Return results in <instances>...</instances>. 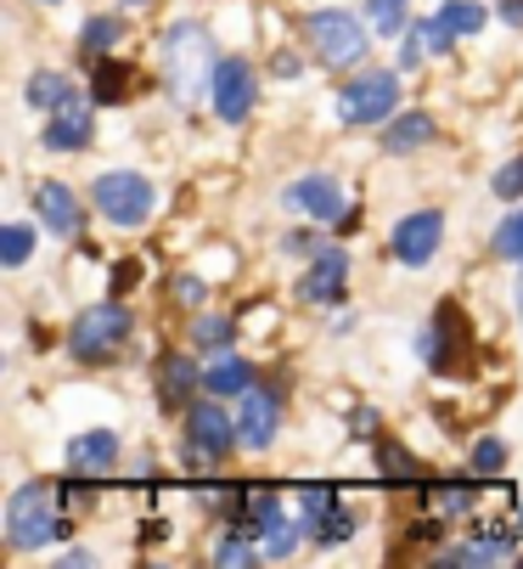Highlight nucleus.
I'll return each instance as SVG.
<instances>
[{
    "label": "nucleus",
    "mask_w": 523,
    "mask_h": 569,
    "mask_svg": "<svg viewBox=\"0 0 523 569\" xmlns=\"http://www.w3.org/2000/svg\"><path fill=\"white\" fill-rule=\"evenodd\" d=\"M214 68H220L214 40L198 23H174L163 34V73H169V91L181 102H198V97L214 91Z\"/></svg>",
    "instance_id": "obj_1"
},
{
    "label": "nucleus",
    "mask_w": 523,
    "mask_h": 569,
    "mask_svg": "<svg viewBox=\"0 0 523 569\" xmlns=\"http://www.w3.org/2000/svg\"><path fill=\"white\" fill-rule=\"evenodd\" d=\"M57 485H18L7 502V541L12 552H34L51 536H62V513H57Z\"/></svg>",
    "instance_id": "obj_2"
},
{
    "label": "nucleus",
    "mask_w": 523,
    "mask_h": 569,
    "mask_svg": "<svg viewBox=\"0 0 523 569\" xmlns=\"http://www.w3.org/2000/svg\"><path fill=\"white\" fill-rule=\"evenodd\" d=\"M130 328H135V316H130L119 299H102V305H91V310H79V321L68 328V350H73L79 361H108V356L130 339Z\"/></svg>",
    "instance_id": "obj_3"
},
{
    "label": "nucleus",
    "mask_w": 523,
    "mask_h": 569,
    "mask_svg": "<svg viewBox=\"0 0 523 569\" xmlns=\"http://www.w3.org/2000/svg\"><path fill=\"white\" fill-rule=\"evenodd\" d=\"M366 29L361 18H349V12H315L310 18V51L326 62V68H355L366 57Z\"/></svg>",
    "instance_id": "obj_4"
},
{
    "label": "nucleus",
    "mask_w": 523,
    "mask_h": 569,
    "mask_svg": "<svg viewBox=\"0 0 523 569\" xmlns=\"http://www.w3.org/2000/svg\"><path fill=\"white\" fill-rule=\"evenodd\" d=\"M91 198H97V209H102L113 226H141V220L152 214V181L135 176V170H108V176H97Z\"/></svg>",
    "instance_id": "obj_5"
},
{
    "label": "nucleus",
    "mask_w": 523,
    "mask_h": 569,
    "mask_svg": "<svg viewBox=\"0 0 523 569\" xmlns=\"http://www.w3.org/2000/svg\"><path fill=\"white\" fill-rule=\"evenodd\" d=\"M400 102V79L394 73H361L338 91V119L343 124H383Z\"/></svg>",
    "instance_id": "obj_6"
},
{
    "label": "nucleus",
    "mask_w": 523,
    "mask_h": 569,
    "mask_svg": "<svg viewBox=\"0 0 523 569\" xmlns=\"http://www.w3.org/2000/svg\"><path fill=\"white\" fill-rule=\"evenodd\" d=\"M394 260L400 266H428L433 254H440V242H445V214L440 209H416V214H405L400 226H394Z\"/></svg>",
    "instance_id": "obj_7"
},
{
    "label": "nucleus",
    "mask_w": 523,
    "mask_h": 569,
    "mask_svg": "<svg viewBox=\"0 0 523 569\" xmlns=\"http://www.w3.org/2000/svg\"><path fill=\"white\" fill-rule=\"evenodd\" d=\"M253 97H259V79H253V68H248L242 57H225V62L214 68V91H209L214 113H220L225 124H242V119L253 113Z\"/></svg>",
    "instance_id": "obj_8"
},
{
    "label": "nucleus",
    "mask_w": 523,
    "mask_h": 569,
    "mask_svg": "<svg viewBox=\"0 0 523 569\" xmlns=\"http://www.w3.org/2000/svg\"><path fill=\"white\" fill-rule=\"evenodd\" d=\"M276 429H282V400L271 395V389H242V412H237V440L248 446V451H265L271 440H276Z\"/></svg>",
    "instance_id": "obj_9"
},
{
    "label": "nucleus",
    "mask_w": 523,
    "mask_h": 569,
    "mask_svg": "<svg viewBox=\"0 0 523 569\" xmlns=\"http://www.w3.org/2000/svg\"><path fill=\"white\" fill-rule=\"evenodd\" d=\"M187 440L198 457H225L237 440V418H225L220 400H192L187 406Z\"/></svg>",
    "instance_id": "obj_10"
},
{
    "label": "nucleus",
    "mask_w": 523,
    "mask_h": 569,
    "mask_svg": "<svg viewBox=\"0 0 523 569\" xmlns=\"http://www.w3.org/2000/svg\"><path fill=\"white\" fill-rule=\"evenodd\" d=\"M304 536H315V541H349V536H355V513L338 502V491L310 485V491H304Z\"/></svg>",
    "instance_id": "obj_11"
},
{
    "label": "nucleus",
    "mask_w": 523,
    "mask_h": 569,
    "mask_svg": "<svg viewBox=\"0 0 523 569\" xmlns=\"http://www.w3.org/2000/svg\"><path fill=\"white\" fill-rule=\"evenodd\" d=\"M288 209H293V214H304V220H315V226H326V220H343V214H349L343 187H338L332 176H304V181H293V187H288Z\"/></svg>",
    "instance_id": "obj_12"
},
{
    "label": "nucleus",
    "mask_w": 523,
    "mask_h": 569,
    "mask_svg": "<svg viewBox=\"0 0 523 569\" xmlns=\"http://www.w3.org/2000/svg\"><path fill=\"white\" fill-rule=\"evenodd\" d=\"M34 209H40V220H46L51 237H79L84 231V209H79V198L62 181H40L34 187Z\"/></svg>",
    "instance_id": "obj_13"
},
{
    "label": "nucleus",
    "mask_w": 523,
    "mask_h": 569,
    "mask_svg": "<svg viewBox=\"0 0 523 569\" xmlns=\"http://www.w3.org/2000/svg\"><path fill=\"white\" fill-rule=\"evenodd\" d=\"M299 288H304L310 305H343V288H349V254H343V249H321Z\"/></svg>",
    "instance_id": "obj_14"
},
{
    "label": "nucleus",
    "mask_w": 523,
    "mask_h": 569,
    "mask_svg": "<svg viewBox=\"0 0 523 569\" xmlns=\"http://www.w3.org/2000/svg\"><path fill=\"white\" fill-rule=\"evenodd\" d=\"M91 102H68L46 119V147L51 152H79V147H91Z\"/></svg>",
    "instance_id": "obj_15"
},
{
    "label": "nucleus",
    "mask_w": 523,
    "mask_h": 569,
    "mask_svg": "<svg viewBox=\"0 0 523 569\" xmlns=\"http://www.w3.org/2000/svg\"><path fill=\"white\" fill-rule=\"evenodd\" d=\"M203 383V372H198V361L192 356H181V350H169L163 361H158V395L169 400V406H181V400H192V389Z\"/></svg>",
    "instance_id": "obj_16"
},
{
    "label": "nucleus",
    "mask_w": 523,
    "mask_h": 569,
    "mask_svg": "<svg viewBox=\"0 0 523 569\" xmlns=\"http://www.w3.org/2000/svg\"><path fill=\"white\" fill-rule=\"evenodd\" d=\"M68 462H73L79 473H108V468L119 462V440H113V429H91V435H79V440L68 446Z\"/></svg>",
    "instance_id": "obj_17"
},
{
    "label": "nucleus",
    "mask_w": 523,
    "mask_h": 569,
    "mask_svg": "<svg viewBox=\"0 0 523 569\" xmlns=\"http://www.w3.org/2000/svg\"><path fill=\"white\" fill-rule=\"evenodd\" d=\"M203 389L209 395H242V389H253V367L231 350H214V361L203 367Z\"/></svg>",
    "instance_id": "obj_18"
},
{
    "label": "nucleus",
    "mask_w": 523,
    "mask_h": 569,
    "mask_svg": "<svg viewBox=\"0 0 523 569\" xmlns=\"http://www.w3.org/2000/svg\"><path fill=\"white\" fill-rule=\"evenodd\" d=\"M422 141H433V119H428V113H405V119H394V124L383 130V147H389V152H416Z\"/></svg>",
    "instance_id": "obj_19"
},
{
    "label": "nucleus",
    "mask_w": 523,
    "mask_h": 569,
    "mask_svg": "<svg viewBox=\"0 0 523 569\" xmlns=\"http://www.w3.org/2000/svg\"><path fill=\"white\" fill-rule=\"evenodd\" d=\"M512 558V536H479L473 547H451L445 563H501Z\"/></svg>",
    "instance_id": "obj_20"
},
{
    "label": "nucleus",
    "mask_w": 523,
    "mask_h": 569,
    "mask_svg": "<svg viewBox=\"0 0 523 569\" xmlns=\"http://www.w3.org/2000/svg\"><path fill=\"white\" fill-rule=\"evenodd\" d=\"M29 102H34V108H51V113H57V108L79 102V97H73V86H68L62 73H34V79H29Z\"/></svg>",
    "instance_id": "obj_21"
},
{
    "label": "nucleus",
    "mask_w": 523,
    "mask_h": 569,
    "mask_svg": "<svg viewBox=\"0 0 523 569\" xmlns=\"http://www.w3.org/2000/svg\"><path fill=\"white\" fill-rule=\"evenodd\" d=\"M440 23H445L451 34H479V29L490 23V12L479 7V0H445V7H440Z\"/></svg>",
    "instance_id": "obj_22"
},
{
    "label": "nucleus",
    "mask_w": 523,
    "mask_h": 569,
    "mask_svg": "<svg viewBox=\"0 0 523 569\" xmlns=\"http://www.w3.org/2000/svg\"><path fill=\"white\" fill-rule=\"evenodd\" d=\"M113 46H119V18H91V23H84V34H79V51L84 57H102Z\"/></svg>",
    "instance_id": "obj_23"
},
{
    "label": "nucleus",
    "mask_w": 523,
    "mask_h": 569,
    "mask_svg": "<svg viewBox=\"0 0 523 569\" xmlns=\"http://www.w3.org/2000/svg\"><path fill=\"white\" fill-rule=\"evenodd\" d=\"M34 254V231L23 226V220H12L7 231H0V260H7V266H23Z\"/></svg>",
    "instance_id": "obj_24"
},
{
    "label": "nucleus",
    "mask_w": 523,
    "mask_h": 569,
    "mask_svg": "<svg viewBox=\"0 0 523 569\" xmlns=\"http://www.w3.org/2000/svg\"><path fill=\"white\" fill-rule=\"evenodd\" d=\"M130 68L124 62H102L97 68V102H124V91H130Z\"/></svg>",
    "instance_id": "obj_25"
},
{
    "label": "nucleus",
    "mask_w": 523,
    "mask_h": 569,
    "mask_svg": "<svg viewBox=\"0 0 523 569\" xmlns=\"http://www.w3.org/2000/svg\"><path fill=\"white\" fill-rule=\"evenodd\" d=\"M259 558H265V547H248L242 530H225L214 541V563H259Z\"/></svg>",
    "instance_id": "obj_26"
},
{
    "label": "nucleus",
    "mask_w": 523,
    "mask_h": 569,
    "mask_svg": "<svg viewBox=\"0 0 523 569\" xmlns=\"http://www.w3.org/2000/svg\"><path fill=\"white\" fill-rule=\"evenodd\" d=\"M495 254H501V260H523V209H512V214L495 226Z\"/></svg>",
    "instance_id": "obj_27"
},
{
    "label": "nucleus",
    "mask_w": 523,
    "mask_h": 569,
    "mask_svg": "<svg viewBox=\"0 0 523 569\" xmlns=\"http://www.w3.org/2000/svg\"><path fill=\"white\" fill-rule=\"evenodd\" d=\"M366 18L378 34H405V0H366Z\"/></svg>",
    "instance_id": "obj_28"
},
{
    "label": "nucleus",
    "mask_w": 523,
    "mask_h": 569,
    "mask_svg": "<svg viewBox=\"0 0 523 569\" xmlns=\"http://www.w3.org/2000/svg\"><path fill=\"white\" fill-rule=\"evenodd\" d=\"M428 502L440 508V513H467L473 508V485H433Z\"/></svg>",
    "instance_id": "obj_29"
},
{
    "label": "nucleus",
    "mask_w": 523,
    "mask_h": 569,
    "mask_svg": "<svg viewBox=\"0 0 523 569\" xmlns=\"http://www.w3.org/2000/svg\"><path fill=\"white\" fill-rule=\"evenodd\" d=\"M293 547H299V525H288V519L276 513V519L265 525V558H288Z\"/></svg>",
    "instance_id": "obj_30"
},
{
    "label": "nucleus",
    "mask_w": 523,
    "mask_h": 569,
    "mask_svg": "<svg viewBox=\"0 0 523 569\" xmlns=\"http://www.w3.org/2000/svg\"><path fill=\"white\" fill-rule=\"evenodd\" d=\"M495 198H523V158H512V164H501V176L490 181Z\"/></svg>",
    "instance_id": "obj_31"
},
{
    "label": "nucleus",
    "mask_w": 523,
    "mask_h": 569,
    "mask_svg": "<svg viewBox=\"0 0 523 569\" xmlns=\"http://www.w3.org/2000/svg\"><path fill=\"white\" fill-rule=\"evenodd\" d=\"M378 457H383V473H394V479H416V462H411L400 446H389V440H383V446H378Z\"/></svg>",
    "instance_id": "obj_32"
},
{
    "label": "nucleus",
    "mask_w": 523,
    "mask_h": 569,
    "mask_svg": "<svg viewBox=\"0 0 523 569\" xmlns=\"http://www.w3.org/2000/svg\"><path fill=\"white\" fill-rule=\"evenodd\" d=\"M225 339H231V321H225V316H203V321H198V345L225 350Z\"/></svg>",
    "instance_id": "obj_33"
},
{
    "label": "nucleus",
    "mask_w": 523,
    "mask_h": 569,
    "mask_svg": "<svg viewBox=\"0 0 523 569\" xmlns=\"http://www.w3.org/2000/svg\"><path fill=\"white\" fill-rule=\"evenodd\" d=\"M428 57V40H422V23L416 29H405V40H400V68H416Z\"/></svg>",
    "instance_id": "obj_34"
},
{
    "label": "nucleus",
    "mask_w": 523,
    "mask_h": 569,
    "mask_svg": "<svg viewBox=\"0 0 523 569\" xmlns=\"http://www.w3.org/2000/svg\"><path fill=\"white\" fill-rule=\"evenodd\" d=\"M501 462H506V446H501V440H484V446L473 451V468H479V473H495Z\"/></svg>",
    "instance_id": "obj_35"
},
{
    "label": "nucleus",
    "mask_w": 523,
    "mask_h": 569,
    "mask_svg": "<svg viewBox=\"0 0 523 569\" xmlns=\"http://www.w3.org/2000/svg\"><path fill=\"white\" fill-rule=\"evenodd\" d=\"M501 18L506 23H523V0H501Z\"/></svg>",
    "instance_id": "obj_36"
},
{
    "label": "nucleus",
    "mask_w": 523,
    "mask_h": 569,
    "mask_svg": "<svg viewBox=\"0 0 523 569\" xmlns=\"http://www.w3.org/2000/svg\"><path fill=\"white\" fill-rule=\"evenodd\" d=\"M174 293H187V299H203V282H198V277H187V282H174Z\"/></svg>",
    "instance_id": "obj_37"
},
{
    "label": "nucleus",
    "mask_w": 523,
    "mask_h": 569,
    "mask_svg": "<svg viewBox=\"0 0 523 569\" xmlns=\"http://www.w3.org/2000/svg\"><path fill=\"white\" fill-rule=\"evenodd\" d=\"M517 310H523V282H517Z\"/></svg>",
    "instance_id": "obj_38"
},
{
    "label": "nucleus",
    "mask_w": 523,
    "mask_h": 569,
    "mask_svg": "<svg viewBox=\"0 0 523 569\" xmlns=\"http://www.w3.org/2000/svg\"><path fill=\"white\" fill-rule=\"evenodd\" d=\"M517 530H523V508H517Z\"/></svg>",
    "instance_id": "obj_39"
}]
</instances>
